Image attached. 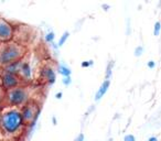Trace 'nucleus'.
Instances as JSON below:
<instances>
[{"label": "nucleus", "instance_id": "f257e3e1", "mask_svg": "<svg viewBox=\"0 0 161 141\" xmlns=\"http://www.w3.org/2000/svg\"><path fill=\"white\" fill-rule=\"evenodd\" d=\"M27 126L19 108L3 107L0 114V131L8 138H18L22 135Z\"/></svg>", "mask_w": 161, "mask_h": 141}, {"label": "nucleus", "instance_id": "f03ea898", "mask_svg": "<svg viewBox=\"0 0 161 141\" xmlns=\"http://www.w3.org/2000/svg\"><path fill=\"white\" fill-rule=\"evenodd\" d=\"M27 56V46L14 40L0 43V68L6 67L14 62L21 61Z\"/></svg>", "mask_w": 161, "mask_h": 141}, {"label": "nucleus", "instance_id": "7ed1b4c3", "mask_svg": "<svg viewBox=\"0 0 161 141\" xmlns=\"http://www.w3.org/2000/svg\"><path fill=\"white\" fill-rule=\"evenodd\" d=\"M29 89L27 86H19L12 89L6 90L5 97V107H13V108H22L23 106L31 102Z\"/></svg>", "mask_w": 161, "mask_h": 141}, {"label": "nucleus", "instance_id": "20e7f679", "mask_svg": "<svg viewBox=\"0 0 161 141\" xmlns=\"http://www.w3.org/2000/svg\"><path fill=\"white\" fill-rule=\"evenodd\" d=\"M20 111H21V115H22L23 121L28 127L33 120L39 119L42 111V107L36 102L31 100L26 106H23L22 108H20Z\"/></svg>", "mask_w": 161, "mask_h": 141}, {"label": "nucleus", "instance_id": "39448f33", "mask_svg": "<svg viewBox=\"0 0 161 141\" xmlns=\"http://www.w3.org/2000/svg\"><path fill=\"white\" fill-rule=\"evenodd\" d=\"M0 76H1V87L5 90H9V89H12V88H16V87L23 86L24 85L19 75H14V74H10L1 70Z\"/></svg>", "mask_w": 161, "mask_h": 141}, {"label": "nucleus", "instance_id": "423d86ee", "mask_svg": "<svg viewBox=\"0 0 161 141\" xmlns=\"http://www.w3.org/2000/svg\"><path fill=\"white\" fill-rule=\"evenodd\" d=\"M16 28L9 20L0 17V43L12 41L14 39Z\"/></svg>", "mask_w": 161, "mask_h": 141}, {"label": "nucleus", "instance_id": "0eeeda50", "mask_svg": "<svg viewBox=\"0 0 161 141\" xmlns=\"http://www.w3.org/2000/svg\"><path fill=\"white\" fill-rule=\"evenodd\" d=\"M56 68L50 63H45L41 68H40V78H41L45 84L51 86L56 82Z\"/></svg>", "mask_w": 161, "mask_h": 141}, {"label": "nucleus", "instance_id": "6e6552de", "mask_svg": "<svg viewBox=\"0 0 161 141\" xmlns=\"http://www.w3.org/2000/svg\"><path fill=\"white\" fill-rule=\"evenodd\" d=\"M19 76L22 80L24 85L30 84L33 80V70L28 56H26L22 60V64H21V68H20Z\"/></svg>", "mask_w": 161, "mask_h": 141}, {"label": "nucleus", "instance_id": "1a4fd4ad", "mask_svg": "<svg viewBox=\"0 0 161 141\" xmlns=\"http://www.w3.org/2000/svg\"><path fill=\"white\" fill-rule=\"evenodd\" d=\"M109 86H110V80H104V82L100 84V86L98 87V89L96 90L95 96H94V100H95L96 103L99 102V100L106 95V93L108 92V89H109Z\"/></svg>", "mask_w": 161, "mask_h": 141}, {"label": "nucleus", "instance_id": "9d476101", "mask_svg": "<svg viewBox=\"0 0 161 141\" xmlns=\"http://www.w3.org/2000/svg\"><path fill=\"white\" fill-rule=\"evenodd\" d=\"M21 64H22V60H21V61H18V62H14V63H12V64H10V65H7L6 67L2 68V70L3 72H7V73L19 75L20 68H21Z\"/></svg>", "mask_w": 161, "mask_h": 141}, {"label": "nucleus", "instance_id": "9b49d317", "mask_svg": "<svg viewBox=\"0 0 161 141\" xmlns=\"http://www.w3.org/2000/svg\"><path fill=\"white\" fill-rule=\"evenodd\" d=\"M56 72H58L62 77H70L72 75V70L68 67L65 63H60L56 66Z\"/></svg>", "mask_w": 161, "mask_h": 141}, {"label": "nucleus", "instance_id": "f8f14e48", "mask_svg": "<svg viewBox=\"0 0 161 141\" xmlns=\"http://www.w3.org/2000/svg\"><path fill=\"white\" fill-rule=\"evenodd\" d=\"M114 66H115V61L114 60H109L107 62L106 68H105V80H110V77L113 75Z\"/></svg>", "mask_w": 161, "mask_h": 141}, {"label": "nucleus", "instance_id": "ddd939ff", "mask_svg": "<svg viewBox=\"0 0 161 141\" xmlns=\"http://www.w3.org/2000/svg\"><path fill=\"white\" fill-rule=\"evenodd\" d=\"M68 38H70V32H68V31H65V32L61 35V38L58 39V49L62 48V46H63V45L66 43V41L68 40Z\"/></svg>", "mask_w": 161, "mask_h": 141}, {"label": "nucleus", "instance_id": "4468645a", "mask_svg": "<svg viewBox=\"0 0 161 141\" xmlns=\"http://www.w3.org/2000/svg\"><path fill=\"white\" fill-rule=\"evenodd\" d=\"M44 41L46 42L48 44H52V43H54V41H55V33H54V31H49V32L45 33Z\"/></svg>", "mask_w": 161, "mask_h": 141}, {"label": "nucleus", "instance_id": "2eb2a0df", "mask_svg": "<svg viewBox=\"0 0 161 141\" xmlns=\"http://www.w3.org/2000/svg\"><path fill=\"white\" fill-rule=\"evenodd\" d=\"M161 33V22L160 21H156L153 24V35L155 36H159Z\"/></svg>", "mask_w": 161, "mask_h": 141}, {"label": "nucleus", "instance_id": "dca6fc26", "mask_svg": "<svg viewBox=\"0 0 161 141\" xmlns=\"http://www.w3.org/2000/svg\"><path fill=\"white\" fill-rule=\"evenodd\" d=\"M144 52H145V48L142 45H138V46H136L135 51H134V55L136 58H140V56H142Z\"/></svg>", "mask_w": 161, "mask_h": 141}, {"label": "nucleus", "instance_id": "f3484780", "mask_svg": "<svg viewBox=\"0 0 161 141\" xmlns=\"http://www.w3.org/2000/svg\"><path fill=\"white\" fill-rule=\"evenodd\" d=\"M5 97H6V90L0 86V109L5 107Z\"/></svg>", "mask_w": 161, "mask_h": 141}, {"label": "nucleus", "instance_id": "a211bd4d", "mask_svg": "<svg viewBox=\"0 0 161 141\" xmlns=\"http://www.w3.org/2000/svg\"><path fill=\"white\" fill-rule=\"evenodd\" d=\"M94 65V61L93 60H87V61H83L80 63V66L83 68H90Z\"/></svg>", "mask_w": 161, "mask_h": 141}, {"label": "nucleus", "instance_id": "6ab92c4d", "mask_svg": "<svg viewBox=\"0 0 161 141\" xmlns=\"http://www.w3.org/2000/svg\"><path fill=\"white\" fill-rule=\"evenodd\" d=\"M62 84L66 87L70 86V85L72 84V77L71 76L70 77H63V78H62Z\"/></svg>", "mask_w": 161, "mask_h": 141}, {"label": "nucleus", "instance_id": "aec40b11", "mask_svg": "<svg viewBox=\"0 0 161 141\" xmlns=\"http://www.w3.org/2000/svg\"><path fill=\"white\" fill-rule=\"evenodd\" d=\"M124 141H136V137L131 133H128L124 137Z\"/></svg>", "mask_w": 161, "mask_h": 141}, {"label": "nucleus", "instance_id": "412c9836", "mask_svg": "<svg viewBox=\"0 0 161 141\" xmlns=\"http://www.w3.org/2000/svg\"><path fill=\"white\" fill-rule=\"evenodd\" d=\"M147 67L148 68H155L156 67V62L153 61V60H150V61L147 62Z\"/></svg>", "mask_w": 161, "mask_h": 141}, {"label": "nucleus", "instance_id": "4be33fe9", "mask_svg": "<svg viewBox=\"0 0 161 141\" xmlns=\"http://www.w3.org/2000/svg\"><path fill=\"white\" fill-rule=\"evenodd\" d=\"M74 141H85V136H84L83 132H80V133H78L77 137L75 138Z\"/></svg>", "mask_w": 161, "mask_h": 141}, {"label": "nucleus", "instance_id": "5701e85b", "mask_svg": "<svg viewBox=\"0 0 161 141\" xmlns=\"http://www.w3.org/2000/svg\"><path fill=\"white\" fill-rule=\"evenodd\" d=\"M55 98H56V99L58 100H60L62 98V97H63V93H62V92H58V93L55 94Z\"/></svg>", "mask_w": 161, "mask_h": 141}, {"label": "nucleus", "instance_id": "b1692460", "mask_svg": "<svg viewBox=\"0 0 161 141\" xmlns=\"http://www.w3.org/2000/svg\"><path fill=\"white\" fill-rule=\"evenodd\" d=\"M147 141H159L158 137H156V136H151V137H149L148 139H147Z\"/></svg>", "mask_w": 161, "mask_h": 141}, {"label": "nucleus", "instance_id": "393cba45", "mask_svg": "<svg viewBox=\"0 0 161 141\" xmlns=\"http://www.w3.org/2000/svg\"><path fill=\"white\" fill-rule=\"evenodd\" d=\"M102 8H104V10H105V11H107V10H109L110 6H109V5H106V3H104V5H102Z\"/></svg>", "mask_w": 161, "mask_h": 141}, {"label": "nucleus", "instance_id": "a878e982", "mask_svg": "<svg viewBox=\"0 0 161 141\" xmlns=\"http://www.w3.org/2000/svg\"><path fill=\"white\" fill-rule=\"evenodd\" d=\"M52 124H53V125H54V126L58 125V120H56V118H55L54 116L52 117Z\"/></svg>", "mask_w": 161, "mask_h": 141}, {"label": "nucleus", "instance_id": "bb28decb", "mask_svg": "<svg viewBox=\"0 0 161 141\" xmlns=\"http://www.w3.org/2000/svg\"><path fill=\"white\" fill-rule=\"evenodd\" d=\"M1 70H2V68H0V74H1ZM0 86H1V76H0Z\"/></svg>", "mask_w": 161, "mask_h": 141}, {"label": "nucleus", "instance_id": "cd10ccee", "mask_svg": "<svg viewBox=\"0 0 161 141\" xmlns=\"http://www.w3.org/2000/svg\"><path fill=\"white\" fill-rule=\"evenodd\" d=\"M109 141H113V138H110V139H109Z\"/></svg>", "mask_w": 161, "mask_h": 141}]
</instances>
